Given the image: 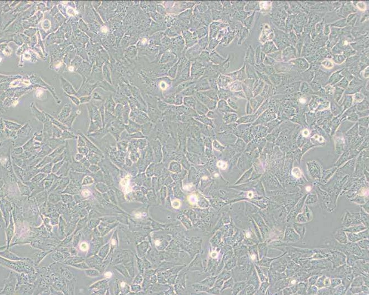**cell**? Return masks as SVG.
<instances>
[{
    "label": "cell",
    "mask_w": 369,
    "mask_h": 295,
    "mask_svg": "<svg viewBox=\"0 0 369 295\" xmlns=\"http://www.w3.org/2000/svg\"><path fill=\"white\" fill-rule=\"evenodd\" d=\"M220 43V41H218L217 40H216V38H211L209 39V44L207 48V49L206 50L208 51H212L213 50H214L215 47Z\"/></svg>",
    "instance_id": "cell-23"
},
{
    "label": "cell",
    "mask_w": 369,
    "mask_h": 295,
    "mask_svg": "<svg viewBox=\"0 0 369 295\" xmlns=\"http://www.w3.org/2000/svg\"><path fill=\"white\" fill-rule=\"evenodd\" d=\"M242 88L241 81H233L229 85V89L231 91H239L241 90Z\"/></svg>",
    "instance_id": "cell-19"
},
{
    "label": "cell",
    "mask_w": 369,
    "mask_h": 295,
    "mask_svg": "<svg viewBox=\"0 0 369 295\" xmlns=\"http://www.w3.org/2000/svg\"><path fill=\"white\" fill-rule=\"evenodd\" d=\"M262 51L266 54L273 53L277 51L276 46L273 44V42L269 41L265 43L262 47Z\"/></svg>",
    "instance_id": "cell-13"
},
{
    "label": "cell",
    "mask_w": 369,
    "mask_h": 295,
    "mask_svg": "<svg viewBox=\"0 0 369 295\" xmlns=\"http://www.w3.org/2000/svg\"><path fill=\"white\" fill-rule=\"evenodd\" d=\"M184 14H185V13H183V14H181L179 16V17H183V16H184ZM190 16H191V14H185V18H184L185 19V18H187H187H188V17H190Z\"/></svg>",
    "instance_id": "cell-38"
},
{
    "label": "cell",
    "mask_w": 369,
    "mask_h": 295,
    "mask_svg": "<svg viewBox=\"0 0 369 295\" xmlns=\"http://www.w3.org/2000/svg\"><path fill=\"white\" fill-rule=\"evenodd\" d=\"M172 205H173V208L178 209L181 206V202H180V201L179 200H174L173 202V203H172Z\"/></svg>",
    "instance_id": "cell-33"
},
{
    "label": "cell",
    "mask_w": 369,
    "mask_h": 295,
    "mask_svg": "<svg viewBox=\"0 0 369 295\" xmlns=\"http://www.w3.org/2000/svg\"><path fill=\"white\" fill-rule=\"evenodd\" d=\"M167 35H169V36L170 37L177 36L178 35V33H177V28L176 29V28H175V29L174 28H169V29H168V30H167Z\"/></svg>",
    "instance_id": "cell-28"
},
{
    "label": "cell",
    "mask_w": 369,
    "mask_h": 295,
    "mask_svg": "<svg viewBox=\"0 0 369 295\" xmlns=\"http://www.w3.org/2000/svg\"><path fill=\"white\" fill-rule=\"evenodd\" d=\"M182 36L185 40L186 48L191 47L192 46L196 45L197 42L196 32L192 33L188 30H183L182 31Z\"/></svg>",
    "instance_id": "cell-5"
},
{
    "label": "cell",
    "mask_w": 369,
    "mask_h": 295,
    "mask_svg": "<svg viewBox=\"0 0 369 295\" xmlns=\"http://www.w3.org/2000/svg\"><path fill=\"white\" fill-rule=\"evenodd\" d=\"M229 26L228 24L221 21H214L209 26V39L216 38L219 31Z\"/></svg>",
    "instance_id": "cell-3"
},
{
    "label": "cell",
    "mask_w": 369,
    "mask_h": 295,
    "mask_svg": "<svg viewBox=\"0 0 369 295\" xmlns=\"http://www.w3.org/2000/svg\"><path fill=\"white\" fill-rule=\"evenodd\" d=\"M254 17V13L252 14V15H251L250 17H249L248 18L245 19V20L243 21L244 25L248 28H250L251 25L252 24V22L253 21Z\"/></svg>",
    "instance_id": "cell-25"
},
{
    "label": "cell",
    "mask_w": 369,
    "mask_h": 295,
    "mask_svg": "<svg viewBox=\"0 0 369 295\" xmlns=\"http://www.w3.org/2000/svg\"><path fill=\"white\" fill-rule=\"evenodd\" d=\"M270 55V56H271L273 59H276V60H278V61H280V59H281V58H280V57H281V54H280V52H274V53H273V54H270V55Z\"/></svg>",
    "instance_id": "cell-31"
},
{
    "label": "cell",
    "mask_w": 369,
    "mask_h": 295,
    "mask_svg": "<svg viewBox=\"0 0 369 295\" xmlns=\"http://www.w3.org/2000/svg\"><path fill=\"white\" fill-rule=\"evenodd\" d=\"M217 166H218L219 167H220L221 169H223V170L226 169V167H227V166H228L226 163L223 162V161H219V162L217 163Z\"/></svg>",
    "instance_id": "cell-34"
},
{
    "label": "cell",
    "mask_w": 369,
    "mask_h": 295,
    "mask_svg": "<svg viewBox=\"0 0 369 295\" xmlns=\"http://www.w3.org/2000/svg\"><path fill=\"white\" fill-rule=\"evenodd\" d=\"M264 59V64L265 65H273V64L274 63V59H273V58H271V57H269V56L266 57H265V59Z\"/></svg>",
    "instance_id": "cell-29"
},
{
    "label": "cell",
    "mask_w": 369,
    "mask_h": 295,
    "mask_svg": "<svg viewBox=\"0 0 369 295\" xmlns=\"http://www.w3.org/2000/svg\"><path fill=\"white\" fill-rule=\"evenodd\" d=\"M233 81L231 78L225 74H220L217 78V85L221 87H225Z\"/></svg>",
    "instance_id": "cell-9"
},
{
    "label": "cell",
    "mask_w": 369,
    "mask_h": 295,
    "mask_svg": "<svg viewBox=\"0 0 369 295\" xmlns=\"http://www.w3.org/2000/svg\"><path fill=\"white\" fill-rule=\"evenodd\" d=\"M293 171H295V173H292L295 177H297V178L300 177V176H301V172H300V170L299 168H295L293 170Z\"/></svg>",
    "instance_id": "cell-35"
},
{
    "label": "cell",
    "mask_w": 369,
    "mask_h": 295,
    "mask_svg": "<svg viewBox=\"0 0 369 295\" xmlns=\"http://www.w3.org/2000/svg\"><path fill=\"white\" fill-rule=\"evenodd\" d=\"M130 177L129 176H128L125 177V178H123L120 183L122 188H123V191H125L126 193H128L129 192L131 191V188L130 186Z\"/></svg>",
    "instance_id": "cell-15"
},
{
    "label": "cell",
    "mask_w": 369,
    "mask_h": 295,
    "mask_svg": "<svg viewBox=\"0 0 369 295\" xmlns=\"http://www.w3.org/2000/svg\"><path fill=\"white\" fill-rule=\"evenodd\" d=\"M233 58V54H230L228 55V58L223 62V64L220 65V72L221 74H225L226 72L228 71V69L230 67V64L231 62V60Z\"/></svg>",
    "instance_id": "cell-10"
},
{
    "label": "cell",
    "mask_w": 369,
    "mask_h": 295,
    "mask_svg": "<svg viewBox=\"0 0 369 295\" xmlns=\"http://www.w3.org/2000/svg\"><path fill=\"white\" fill-rule=\"evenodd\" d=\"M178 61L176 63L174 64L169 70V72H168V76L169 77L172 78H174L176 77L177 72H178Z\"/></svg>",
    "instance_id": "cell-21"
},
{
    "label": "cell",
    "mask_w": 369,
    "mask_h": 295,
    "mask_svg": "<svg viewBox=\"0 0 369 295\" xmlns=\"http://www.w3.org/2000/svg\"><path fill=\"white\" fill-rule=\"evenodd\" d=\"M203 50L197 44H196L191 47H190L185 53V57L190 62L195 61L198 59L201 52Z\"/></svg>",
    "instance_id": "cell-4"
},
{
    "label": "cell",
    "mask_w": 369,
    "mask_h": 295,
    "mask_svg": "<svg viewBox=\"0 0 369 295\" xmlns=\"http://www.w3.org/2000/svg\"><path fill=\"white\" fill-rule=\"evenodd\" d=\"M245 65H246V63L245 62L243 67L238 71L228 73H225V75L231 78L233 81H244L245 80H246V77H247L246 71H245Z\"/></svg>",
    "instance_id": "cell-6"
},
{
    "label": "cell",
    "mask_w": 369,
    "mask_h": 295,
    "mask_svg": "<svg viewBox=\"0 0 369 295\" xmlns=\"http://www.w3.org/2000/svg\"><path fill=\"white\" fill-rule=\"evenodd\" d=\"M231 3L234 6V7H235V9H236L238 12H241L243 11V7L245 4V2H240V1L231 2Z\"/></svg>",
    "instance_id": "cell-24"
},
{
    "label": "cell",
    "mask_w": 369,
    "mask_h": 295,
    "mask_svg": "<svg viewBox=\"0 0 369 295\" xmlns=\"http://www.w3.org/2000/svg\"><path fill=\"white\" fill-rule=\"evenodd\" d=\"M197 60L206 66L210 62V52L207 50H203Z\"/></svg>",
    "instance_id": "cell-11"
},
{
    "label": "cell",
    "mask_w": 369,
    "mask_h": 295,
    "mask_svg": "<svg viewBox=\"0 0 369 295\" xmlns=\"http://www.w3.org/2000/svg\"><path fill=\"white\" fill-rule=\"evenodd\" d=\"M226 59V58H224L222 56L219 55L215 50L210 52V62L214 65H220L223 63Z\"/></svg>",
    "instance_id": "cell-8"
},
{
    "label": "cell",
    "mask_w": 369,
    "mask_h": 295,
    "mask_svg": "<svg viewBox=\"0 0 369 295\" xmlns=\"http://www.w3.org/2000/svg\"><path fill=\"white\" fill-rule=\"evenodd\" d=\"M195 32L197 38L200 39L202 37L206 36L207 35H209V28H208V26H205L200 28H198Z\"/></svg>",
    "instance_id": "cell-14"
},
{
    "label": "cell",
    "mask_w": 369,
    "mask_h": 295,
    "mask_svg": "<svg viewBox=\"0 0 369 295\" xmlns=\"http://www.w3.org/2000/svg\"><path fill=\"white\" fill-rule=\"evenodd\" d=\"M205 94L206 95L209 96L210 97L212 98V99L216 100L217 98V93L214 90H210V91H207V92H205Z\"/></svg>",
    "instance_id": "cell-27"
},
{
    "label": "cell",
    "mask_w": 369,
    "mask_h": 295,
    "mask_svg": "<svg viewBox=\"0 0 369 295\" xmlns=\"http://www.w3.org/2000/svg\"><path fill=\"white\" fill-rule=\"evenodd\" d=\"M246 61L247 64L250 65H254L255 64V53L252 47L250 46L248 49L246 55Z\"/></svg>",
    "instance_id": "cell-12"
},
{
    "label": "cell",
    "mask_w": 369,
    "mask_h": 295,
    "mask_svg": "<svg viewBox=\"0 0 369 295\" xmlns=\"http://www.w3.org/2000/svg\"><path fill=\"white\" fill-rule=\"evenodd\" d=\"M205 65L198 61H193L190 67V80H195L203 76L205 69Z\"/></svg>",
    "instance_id": "cell-1"
},
{
    "label": "cell",
    "mask_w": 369,
    "mask_h": 295,
    "mask_svg": "<svg viewBox=\"0 0 369 295\" xmlns=\"http://www.w3.org/2000/svg\"><path fill=\"white\" fill-rule=\"evenodd\" d=\"M175 59H176V56L174 54L170 53L169 52H166L162 56L161 61L162 63L166 64V63H169L170 62H171L173 61H175Z\"/></svg>",
    "instance_id": "cell-17"
},
{
    "label": "cell",
    "mask_w": 369,
    "mask_h": 295,
    "mask_svg": "<svg viewBox=\"0 0 369 295\" xmlns=\"http://www.w3.org/2000/svg\"><path fill=\"white\" fill-rule=\"evenodd\" d=\"M306 189H307V191H310V190H311V188H310V187H309V186H308V187H307V188H306Z\"/></svg>",
    "instance_id": "cell-40"
},
{
    "label": "cell",
    "mask_w": 369,
    "mask_h": 295,
    "mask_svg": "<svg viewBox=\"0 0 369 295\" xmlns=\"http://www.w3.org/2000/svg\"><path fill=\"white\" fill-rule=\"evenodd\" d=\"M260 54H261V52H260V47H258V48L257 49V50H256V51L255 56V60L256 61V63L257 64H260V61H261V59H260Z\"/></svg>",
    "instance_id": "cell-30"
},
{
    "label": "cell",
    "mask_w": 369,
    "mask_h": 295,
    "mask_svg": "<svg viewBox=\"0 0 369 295\" xmlns=\"http://www.w3.org/2000/svg\"><path fill=\"white\" fill-rule=\"evenodd\" d=\"M207 79L210 86L212 88H217L218 85L217 82V78H209Z\"/></svg>",
    "instance_id": "cell-26"
},
{
    "label": "cell",
    "mask_w": 369,
    "mask_h": 295,
    "mask_svg": "<svg viewBox=\"0 0 369 295\" xmlns=\"http://www.w3.org/2000/svg\"><path fill=\"white\" fill-rule=\"evenodd\" d=\"M220 74V66L210 62L205 66L204 74L201 78H217Z\"/></svg>",
    "instance_id": "cell-2"
},
{
    "label": "cell",
    "mask_w": 369,
    "mask_h": 295,
    "mask_svg": "<svg viewBox=\"0 0 369 295\" xmlns=\"http://www.w3.org/2000/svg\"><path fill=\"white\" fill-rule=\"evenodd\" d=\"M309 135V132L308 131V130H305L303 132V135H304V136H308V135Z\"/></svg>",
    "instance_id": "cell-37"
},
{
    "label": "cell",
    "mask_w": 369,
    "mask_h": 295,
    "mask_svg": "<svg viewBox=\"0 0 369 295\" xmlns=\"http://www.w3.org/2000/svg\"><path fill=\"white\" fill-rule=\"evenodd\" d=\"M236 32L233 30L229 26L226 28V31L224 36L220 41V43L223 46H228L233 41V39L236 36Z\"/></svg>",
    "instance_id": "cell-7"
},
{
    "label": "cell",
    "mask_w": 369,
    "mask_h": 295,
    "mask_svg": "<svg viewBox=\"0 0 369 295\" xmlns=\"http://www.w3.org/2000/svg\"><path fill=\"white\" fill-rule=\"evenodd\" d=\"M248 33V31L247 30V28H241V29L240 30V32L239 33V41L237 42L238 45H241L242 42L245 40V38H246V36Z\"/></svg>",
    "instance_id": "cell-20"
},
{
    "label": "cell",
    "mask_w": 369,
    "mask_h": 295,
    "mask_svg": "<svg viewBox=\"0 0 369 295\" xmlns=\"http://www.w3.org/2000/svg\"><path fill=\"white\" fill-rule=\"evenodd\" d=\"M189 202L192 204H195L197 201V198L195 195H191L189 197Z\"/></svg>",
    "instance_id": "cell-32"
},
{
    "label": "cell",
    "mask_w": 369,
    "mask_h": 295,
    "mask_svg": "<svg viewBox=\"0 0 369 295\" xmlns=\"http://www.w3.org/2000/svg\"><path fill=\"white\" fill-rule=\"evenodd\" d=\"M88 245L86 243H85V242L82 243V244H81V245H80V249H81V250H82V251H86V250L88 249Z\"/></svg>",
    "instance_id": "cell-36"
},
{
    "label": "cell",
    "mask_w": 369,
    "mask_h": 295,
    "mask_svg": "<svg viewBox=\"0 0 369 295\" xmlns=\"http://www.w3.org/2000/svg\"><path fill=\"white\" fill-rule=\"evenodd\" d=\"M198 45L200 46L201 49L202 50H206L207 49L209 44V35H207L206 36L202 37L200 39H199V40L197 41V43Z\"/></svg>",
    "instance_id": "cell-16"
},
{
    "label": "cell",
    "mask_w": 369,
    "mask_h": 295,
    "mask_svg": "<svg viewBox=\"0 0 369 295\" xmlns=\"http://www.w3.org/2000/svg\"><path fill=\"white\" fill-rule=\"evenodd\" d=\"M211 17L212 20L214 21H221L223 16V12L221 11H218V10H216V9H211Z\"/></svg>",
    "instance_id": "cell-18"
},
{
    "label": "cell",
    "mask_w": 369,
    "mask_h": 295,
    "mask_svg": "<svg viewBox=\"0 0 369 295\" xmlns=\"http://www.w3.org/2000/svg\"><path fill=\"white\" fill-rule=\"evenodd\" d=\"M105 276H106V277H110L112 276V274H111V273H107L105 274Z\"/></svg>",
    "instance_id": "cell-39"
},
{
    "label": "cell",
    "mask_w": 369,
    "mask_h": 295,
    "mask_svg": "<svg viewBox=\"0 0 369 295\" xmlns=\"http://www.w3.org/2000/svg\"><path fill=\"white\" fill-rule=\"evenodd\" d=\"M245 70H246L245 71H246L247 77L252 78V77L256 76V72L254 70L253 68L251 67V65H250L248 64H246V65H245Z\"/></svg>",
    "instance_id": "cell-22"
}]
</instances>
